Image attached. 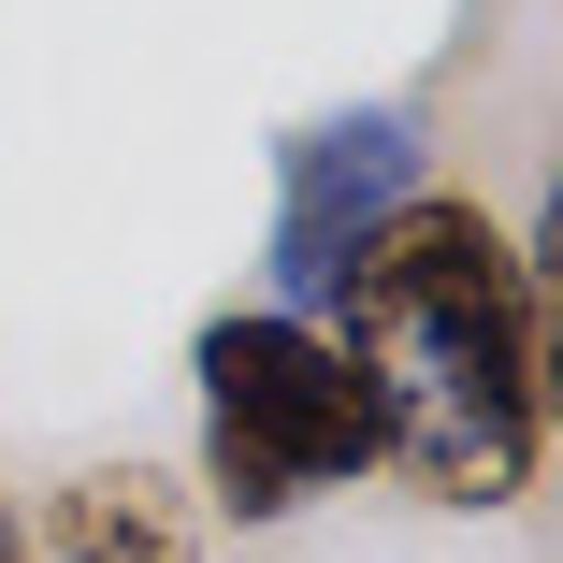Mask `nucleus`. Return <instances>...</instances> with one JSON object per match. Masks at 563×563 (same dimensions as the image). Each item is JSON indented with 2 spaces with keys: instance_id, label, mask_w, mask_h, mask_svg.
I'll return each instance as SVG.
<instances>
[{
  "instance_id": "f257e3e1",
  "label": "nucleus",
  "mask_w": 563,
  "mask_h": 563,
  "mask_svg": "<svg viewBox=\"0 0 563 563\" xmlns=\"http://www.w3.org/2000/svg\"><path fill=\"white\" fill-rule=\"evenodd\" d=\"M318 332L376 376V463L419 506H520L549 463V246L463 188L390 202L332 261Z\"/></svg>"
},
{
  "instance_id": "f03ea898",
  "label": "nucleus",
  "mask_w": 563,
  "mask_h": 563,
  "mask_svg": "<svg viewBox=\"0 0 563 563\" xmlns=\"http://www.w3.org/2000/svg\"><path fill=\"white\" fill-rule=\"evenodd\" d=\"M188 405H202V506L232 534H275L289 506L376 463V376L289 303H217L188 332Z\"/></svg>"
},
{
  "instance_id": "7ed1b4c3",
  "label": "nucleus",
  "mask_w": 563,
  "mask_h": 563,
  "mask_svg": "<svg viewBox=\"0 0 563 563\" xmlns=\"http://www.w3.org/2000/svg\"><path fill=\"white\" fill-rule=\"evenodd\" d=\"M433 188V145H419V101H347V117H303L275 145V232H261V275L289 318H318L332 261H347L390 202Z\"/></svg>"
},
{
  "instance_id": "20e7f679",
  "label": "nucleus",
  "mask_w": 563,
  "mask_h": 563,
  "mask_svg": "<svg viewBox=\"0 0 563 563\" xmlns=\"http://www.w3.org/2000/svg\"><path fill=\"white\" fill-rule=\"evenodd\" d=\"M30 563H202V520L159 463H87V477L44 492Z\"/></svg>"
},
{
  "instance_id": "39448f33",
  "label": "nucleus",
  "mask_w": 563,
  "mask_h": 563,
  "mask_svg": "<svg viewBox=\"0 0 563 563\" xmlns=\"http://www.w3.org/2000/svg\"><path fill=\"white\" fill-rule=\"evenodd\" d=\"M0 563H30V534H15V506H0Z\"/></svg>"
}]
</instances>
